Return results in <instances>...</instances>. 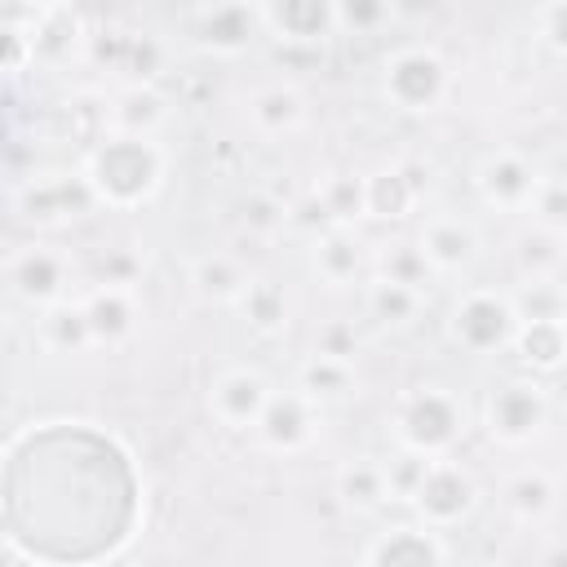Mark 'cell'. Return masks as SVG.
Listing matches in <instances>:
<instances>
[{"label": "cell", "instance_id": "1", "mask_svg": "<svg viewBox=\"0 0 567 567\" xmlns=\"http://www.w3.org/2000/svg\"><path fill=\"white\" fill-rule=\"evenodd\" d=\"M89 186L97 190L102 208L111 213H137L146 208L164 182H168V151L159 146V137L146 133H106L97 137L84 159H80Z\"/></svg>", "mask_w": 567, "mask_h": 567}, {"label": "cell", "instance_id": "2", "mask_svg": "<svg viewBox=\"0 0 567 567\" xmlns=\"http://www.w3.org/2000/svg\"><path fill=\"white\" fill-rule=\"evenodd\" d=\"M470 434L465 399L443 381H421L394 394L390 403V439L421 456H452Z\"/></svg>", "mask_w": 567, "mask_h": 567}, {"label": "cell", "instance_id": "3", "mask_svg": "<svg viewBox=\"0 0 567 567\" xmlns=\"http://www.w3.org/2000/svg\"><path fill=\"white\" fill-rule=\"evenodd\" d=\"M518 306L509 292L501 288H465L452 297L447 306V319H443V332L447 341L461 350V354H474V359H492V354H505L514 346V332H518Z\"/></svg>", "mask_w": 567, "mask_h": 567}, {"label": "cell", "instance_id": "4", "mask_svg": "<svg viewBox=\"0 0 567 567\" xmlns=\"http://www.w3.org/2000/svg\"><path fill=\"white\" fill-rule=\"evenodd\" d=\"M381 97L399 115H434L452 97V66L434 44H403L381 62Z\"/></svg>", "mask_w": 567, "mask_h": 567}, {"label": "cell", "instance_id": "5", "mask_svg": "<svg viewBox=\"0 0 567 567\" xmlns=\"http://www.w3.org/2000/svg\"><path fill=\"white\" fill-rule=\"evenodd\" d=\"M554 403L536 377H505L483 394L478 425L501 447H532L549 430Z\"/></svg>", "mask_w": 567, "mask_h": 567}, {"label": "cell", "instance_id": "6", "mask_svg": "<svg viewBox=\"0 0 567 567\" xmlns=\"http://www.w3.org/2000/svg\"><path fill=\"white\" fill-rule=\"evenodd\" d=\"M13 213L35 226V230H62L102 208L97 190L89 186L84 168H62V173H31L27 182H13Z\"/></svg>", "mask_w": 567, "mask_h": 567}, {"label": "cell", "instance_id": "7", "mask_svg": "<svg viewBox=\"0 0 567 567\" xmlns=\"http://www.w3.org/2000/svg\"><path fill=\"white\" fill-rule=\"evenodd\" d=\"M478 501H483L478 478H474L461 461H452V456H430V465H425V474H421V483H416L408 509H412V518H421L425 527L452 532V527H465V523L474 518Z\"/></svg>", "mask_w": 567, "mask_h": 567}, {"label": "cell", "instance_id": "8", "mask_svg": "<svg viewBox=\"0 0 567 567\" xmlns=\"http://www.w3.org/2000/svg\"><path fill=\"white\" fill-rule=\"evenodd\" d=\"M4 279H9L13 301H22V306H31V310H44V306L71 297L75 261H71L66 248L35 239V244H18V248L4 257Z\"/></svg>", "mask_w": 567, "mask_h": 567}, {"label": "cell", "instance_id": "9", "mask_svg": "<svg viewBox=\"0 0 567 567\" xmlns=\"http://www.w3.org/2000/svg\"><path fill=\"white\" fill-rule=\"evenodd\" d=\"M540 177L545 173L523 151H514V146L483 151L478 164H474V190L496 213H527L536 190H540Z\"/></svg>", "mask_w": 567, "mask_h": 567}, {"label": "cell", "instance_id": "10", "mask_svg": "<svg viewBox=\"0 0 567 567\" xmlns=\"http://www.w3.org/2000/svg\"><path fill=\"white\" fill-rule=\"evenodd\" d=\"M270 394H275V385H270V377H266L261 368L230 363V368H221V372L208 381L204 408H208V416H213L217 425L239 430V434H244V430L252 434V425L261 421Z\"/></svg>", "mask_w": 567, "mask_h": 567}, {"label": "cell", "instance_id": "11", "mask_svg": "<svg viewBox=\"0 0 567 567\" xmlns=\"http://www.w3.org/2000/svg\"><path fill=\"white\" fill-rule=\"evenodd\" d=\"M319 403L310 394H301L297 385L292 390H275L261 421L252 425V439L261 452L270 456H301L315 439H319Z\"/></svg>", "mask_w": 567, "mask_h": 567}, {"label": "cell", "instance_id": "12", "mask_svg": "<svg viewBox=\"0 0 567 567\" xmlns=\"http://www.w3.org/2000/svg\"><path fill=\"white\" fill-rule=\"evenodd\" d=\"M363 567H443L452 563V545L439 527H425L421 518L412 523H390L372 532V540L359 549Z\"/></svg>", "mask_w": 567, "mask_h": 567}, {"label": "cell", "instance_id": "13", "mask_svg": "<svg viewBox=\"0 0 567 567\" xmlns=\"http://www.w3.org/2000/svg\"><path fill=\"white\" fill-rule=\"evenodd\" d=\"M261 31L279 44L319 49L337 35V0H261Z\"/></svg>", "mask_w": 567, "mask_h": 567}, {"label": "cell", "instance_id": "14", "mask_svg": "<svg viewBox=\"0 0 567 567\" xmlns=\"http://www.w3.org/2000/svg\"><path fill=\"white\" fill-rule=\"evenodd\" d=\"M261 27L257 4H230V0H208L190 18V44L213 53V58H239Z\"/></svg>", "mask_w": 567, "mask_h": 567}, {"label": "cell", "instance_id": "15", "mask_svg": "<svg viewBox=\"0 0 567 567\" xmlns=\"http://www.w3.org/2000/svg\"><path fill=\"white\" fill-rule=\"evenodd\" d=\"M416 244L434 266V275H470L483 257V235L465 217H447V213L425 217V226L416 230Z\"/></svg>", "mask_w": 567, "mask_h": 567}, {"label": "cell", "instance_id": "16", "mask_svg": "<svg viewBox=\"0 0 567 567\" xmlns=\"http://www.w3.org/2000/svg\"><path fill=\"white\" fill-rule=\"evenodd\" d=\"M306 261H310L315 279L328 284V288H337V292H341V288H354V284L368 275V266H372L363 239L354 235V226H328V230L310 235Z\"/></svg>", "mask_w": 567, "mask_h": 567}, {"label": "cell", "instance_id": "17", "mask_svg": "<svg viewBox=\"0 0 567 567\" xmlns=\"http://www.w3.org/2000/svg\"><path fill=\"white\" fill-rule=\"evenodd\" d=\"M80 301H84V315H89L97 350H120V346H128L137 337L142 306H137V292L128 284H97Z\"/></svg>", "mask_w": 567, "mask_h": 567}, {"label": "cell", "instance_id": "18", "mask_svg": "<svg viewBox=\"0 0 567 567\" xmlns=\"http://www.w3.org/2000/svg\"><path fill=\"white\" fill-rule=\"evenodd\" d=\"M89 27L75 13V4L62 9H40L31 22V40H35V62L40 66H71L89 58Z\"/></svg>", "mask_w": 567, "mask_h": 567}, {"label": "cell", "instance_id": "19", "mask_svg": "<svg viewBox=\"0 0 567 567\" xmlns=\"http://www.w3.org/2000/svg\"><path fill=\"white\" fill-rule=\"evenodd\" d=\"M244 115H248V128L257 137L279 142V137H292V133L306 128L310 106H306V93L297 84H261V89L248 93Z\"/></svg>", "mask_w": 567, "mask_h": 567}, {"label": "cell", "instance_id": "20", "mask_svg": "<svg viewBox=\"0 0 567 567\" xmlns=\"http://www.w3.org/2000/svg\"><path fill=\"white\" fill-rule=\"evenodd\" d=\"M111 128L115 133H146L159 137V128L173 120V97L159 84H137L128 80L124 89H115L111 97Z\"/></svg>", "mask_w": 567, "mask_h": 567}, {"label": "cell", "instance_id": "21", "mask_svg": "<svg viewBox=\"0 0 567 567\" xmlns=\"http://www.w3.org/2000/svg\"><path fill=\"white\" fill-rule=\"evenodd\" d=\"M230 310L239 315V323H244L248 332H257V337H266V341H270V337H284L288 323H292V297H288V288H284L279 279H270V275H252Z\"/></svg>", "mask_w": 567, "mask_h": 567}, {"label": "cell", "instance_id": "22", "mask_svg": "<svg viewBox=\"0 0 567 567\" xmlns=\"http://www.w3.org/2000/svg\"><path fill=\"white\" fill-rule=\"evenodd\" d=\"M363 186H368V217L372 221H403L412 217L425 182L416 177L412 164H381L372 173H363Z\"/></svg>", "mask_w": 567, "mask_h": 567}, {"label": "cell", "instance_id": "23", "mask_svg": "<svg viewBox=\"0 0 567 567\" xmlns=\"http://www.w3.org/2000/svg\"><path fill=\"white\" fill-rule=\"evenodd\" d=\"M337 501L350 514H377L390 505V478H385V461L381 456H350L337 465L332 474Z\"/></svg>", "mask_w": 567, "mask_h": 567}, {"label": "cell", "instance_id": "24", "mask_svg": "<svg viewBox=\"0 0 567 567\" xmlns=\"http://www.w3.org/2000/svg\"><path fill=\"white\" fill-rule=\"evenodd\" d=\"M35 341L49 350V354H89L97 341H93V328H89V315H84V301L66 297V301H53L44 310H35Z\"/></svg>", "mask_w": 567, "mask_h": 567}, {"label": "cell", "instance_id": "25", "mask_svg": "<svg viewBox=\"0 0 567 567\" xmlns=\"http://www.w3.org/2000/svg\"><path fill=\"white\" fill-rule=\"evenodd\" d=\"M514 359L527 372H558L567 368V315H549V319H523L514 332Z\"/></svg>", "mask_w": 567, "mask_h": 567}, {"label": "cell", "instance_id": "26", "mask_svg": "<svg viewBox=\"0 0 567 567\" xmlns=\"http://www.w3.org/2000/svg\"><path fill=\"white\" fill-rule=\"evenodd\" d=\"M501 501H505V509H509L514 523H523V527H540V523L558 509V483H554L549 470L527 465V470H518V474L505 478Z\"/></svg>", "mask_w": 567, "mask_h": 567}, {"label": "cell", "instance_id": "27", "mask_svg": "<svg viewBox=\"0 0 567 567\" xmlns=\"http://www.w3.org/2000/svg\"><path fill=\"white\" fill-rule=\"evenodd\" d=\"M363 306H368V315H372L381 328L408 332V328H416V319L425 315V292L412 288V284L372 275V279L363 284Z\"/></svg>", "mask_w": 567, "mask_h": 567}, {"label": "cell", "instance_id": "28", "mask_svg": "<svg viewBox=\"0 0 567 567\" xmlns=\"http://www.w3.org/2000/svg\"><path fill=\"white\" fill-rule=\"evenodd\" d=\"M297 390L310 394L319 408L346 403V399L359 390L354 359H337V354H319V350H310V354L297 363Z\"/></svg>", "mask_w": 567, "mask_h": 567}, {"label": "cell", "instance_id": "29", "mask_svg": "<svg viewBox=\"0 0 567 567\" xmlns=\"http://www.w3.org/2000/svg\"><path fill=\"white\" fill-rule=\"evenodd\" d=\"M248 279H252V275H248V270L239 266V257H230V252H204V257H195L190 270H186V284H190V292H195L204 306H235Z\"/></svg>", "mask_w": 567, "mask_h": 567}, {"label": "cell", "instance_id": "30", "mask_svg": "<svg viewBox=\"0 0 567 567\" xmlns=\"http://www.w3.org/2000/svg\"><path fill=\"white\" fill-rule=\"evenodd\" d=\"M563 261H567V239L554 235V230H545V226H536V221H532V230H523L514 239V270H518L523 284L558 279Z\"/></svg>", "mask_w": 567, "mask_h": 567}, {"label": "cell", "instance_id": "31", "mask_svg": "<svg viewBox=\"0 0 567 567\" xmlns=\"http://www.w3.org/2000/svg\"><path fill=\"white\" fill-rule=\"evenodd\" d=\"M315 195L332 217V226H354L368 217V186L359 173H328L315 182Z\"/></svg>", "mask_w": 567, "mask_h": 567}, {"label": "cell", "instance_id": "32", "mask_svg": "<svg viewBox=\"0 0 567 567\" xmlns=\"http://www.w3.org/2000/svg\"><path fill=\"white\" fill-rule=\"evenodd\" d=\"M168 71H173V49H168V40L155 35V31H133L124 75L137 80V84H159Z\"/></svg>", "mask_w": 567, "mask_h": 567}, {"label": "cell", "instance_id": "33", "mask_svg": "<svg viewBox=\"0 0 567 567\" xmlns=\"http://www.w3.org/2000/svg\"><path fill=\"white\" fill-rule=\"evenodd\" d=\"M372 270L385 275V279L412 284V288H421V292H425V284L434 279V266L425 261V252H421L416 239H412V244H385V248L372 257Z\"/></svg>", "mask_w": 567, "mask_h": 567}, {"label": "cell", "instance_id": "34", "mask_svg": "<svg viewBox=\"0 0 567 567\" xmlns=\"http://www.w3.org/2000/svg\"><path fill=\"white\" fill-rule=\"evenodd\" d=\"M399 18V0H337L341 35H381Z\"/></svg>", "mask_w": 567, "mask_h": 567}, {"label": "cell", "instance_id": "35", "mask_svg": "<svg viewBox=\"0 0 567 567\" xmlns=\"http://www.w3.org/2000/svg\"><path fill=\"white\" fill-rule=\"evenodd\" d=\"M532 221L567 239V177H540V190L532 199Z\"/></svg>", "mask_w": 567, "mask_h": 567}, {"label": "cell", "instance_id": "36", "mask_svg": "<svg viewBox=\"0 0 567 567\" xmlns=\"http://www.w3.org/2000/svg\"><path fill=\"white\" fill-rule=\"evenodd\" d=\"M244 226H248V235L270 239V235L288 230V204L275 199L270 190H252V195L244 199Z\"/></svg>", "mask_w": 567, "mask_h": 567}, {"label": "cell", "instance_id": "37", "mask_svg": "<svg viewBox=\"0 0 567 567\" xmlns=\"http://www.w3.org/2000/svg\"><path fill=\"white\" fill-rule=\"evenodd\" d=\"M518 306V319H549V315H567V292L558 288V279H540V284H523L518 292H509Z\"/></svg>", "mask_w": 567, "mask_h": 567}, {"label": "cell", "instance_id": "38", "mask_svg": "<svg viewBox=\"0 0 567 567\" xmlns=\"http://www.w3.org/2000/svg\"><path fill=\"white\" fill-rule=\"evenodd\" d=\"M425 465H430V456H421V452H412V447H399L394 456H385V478H390V501H412V492H416V483H421V474H425Z\"/></svg>", "mask_w": 567, "mask_h": 567}, {"label": "cell", "instance_id": "39", "mask_svg": "<svg viewBox=\"0 0 567 567\" xmlns=\"http://www.w3.org/2000/svg\"><path fill=\"white\" fill-rule=\"evenodd\" d=\"M128 44H133V31H124V27H102V31L89 35V62L102 66V71H124Z\"/></svg>", "mask_w": 567, "mask_h": 567}, {"label": "cell", "instance_id": "40", "mask_svg": "<svg viewBox=\"0 0 567 567\" xmlns=\"http://www.w3.org/2000/svg\"><path fill=\"white\" fill-rule=\"evenodd\" d=\"M536 40L567 62V0H545L536 9Z\"/></svg>", "mask_w": 567, "mask_h": 567}, {"label": "cell", "instance_id": "41", "mask_svg": "<svg viewBox=\"0 0 567 567\" xmlns=\"http://www.w3.org/2000/svg\"><path fill=\"white\" fill-rule=\"evenodd\" d=\"M35 66V40H31V22H4V75L18 80L22 71Z\"/></svg>", "mask_w": 567, "mask_h": 567}, {"label": "cell", "instance_id": "42", "mask_svg": "<svg viewBox=\"0 0 567 567\" xmlns=\"http://www.w3.org/2000/svg\"><path fill=\"white\" fill-rule=\"evenodd\" d=\"M315 350H319V354H337V359H354V350H359V332H354V323H346V319H328V323L315 332Z\"/></svg>", "mask_w": 567, "mask_h": 567}, {"label": "cell", "instance_id": "43", "mask_svg": "<svg viewBox=\"0 0 567 567\" xmlns=\"http://www.w3.org/2000/svg\"><path fill=\"white\" fill-rule=\"evenodd\" d=\"M102 284H137V261L128 257V252H111L106 261H102Z\"/></svg>", "mask_w": 567, "mask_h": 567}, {"label": "cell", "instance_id": "44", "mask_svg": "<svg viewBox=\"0 0 567 567\" xmlns=\"http://www.w3.org/2000/svg\"><path fill=\"white\" fill-rule=\"evenodd\" d=\"M35 9H62V4H75V0H31Z\"/></svg>", "mask_w": 567, "mask_h": 567}, {"label": "cell", "instance_id": "45", "mask_svg": "<svg viewBox=\"0 0 567 567\" xmlns=\"http://www.w3.org/2000/svg\"><path fill=\"white\" fill-rule=\"evenodd\" d=\"M230 4H261V0H230Z\"/></svg>", "mask_w": 567, "mask_h": 567}]
</instances>
